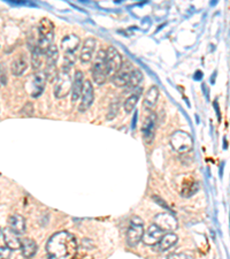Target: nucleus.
I'll return each instance as SVG.
<instances>
[{
    "label": "nucleus",
    "mask_w": 230,
    "mask_h": 259,
    "mask_svg": "<svg viewBox=\"0 0 230 259\" xmlns=\"http://www.w3.org/2000/svg\"><path fill=\"white\" fill-rule=\"evenodd\" d=\"M78 251L77 240L72 233H54L46 243L48 259H75Z\"/></svg>",
    "instance_id": "nucleus-1"
},
{
    "label": "nucleus",
    "mask_w": 230,
    "mask_h": 259,
    "mask_svg": "<svg viewBox=\"0 0 230 259\" xmlns=\"http://www.w3.org/2000/svg\"><path fill=\"white\" fill-rule=\"evenodd\" d=\"M79 44H81V39L75 33H70V35H67L62 38L60 45V50L62 52V56H64V64H62V67L70 68L75 64V61L77 59Z\"/></svg>",
    "instance_id": "nucleus-2"
},
{
    "label": "nucleus",
    "mask_w": 230,
    "mask_h": 259,
    "mask_svg": "<svg viewBox=\"0 0 230 259\" xmlns=\"http://www.w3.org/2000/svg\"><path fill=\"white\" fill-rule=\"evenodd\" d=\"M38 38H37V48L41 54H45L50 47L53 45L54 40V26L51 21L43 19L38 24Z\"/></svg>",
    "instance_id": "nucleus-3"
},
{
    "label": "nucleus",
    "mask_w": 230,
    "mask_h": 259,
    "mask_svg": "<svg viewBox=\"0 0 230 259\" xmlns=\"http://www.w3.org/2000/svg\"><path fill=\"white\" fill-rule=\"evenodd\" d=\"M92 80L98 85L105 84L107 81V77L110 76L108 75V70L106 67V50L100 49L97 52V56H96V59L92 64Z\"/></svg>",
    "instance_id": "nucleus-4"
},
{
    "label": "nucleus",
    "mask_w": 230,
    "mask_h": 259,
    "mask_svg": "<svg viewBox=\"0 0 230 259\" xmlns=\"http://www.w3.org/2000/svg\"><path fill=\"white\" fill-rule=\"evenodd\" d=\"M72 84L73 80L72 76H70V68L61 67V70L58 72L56 83H54V96H56V98H66L72 91Z\"/></svg>",
    "instance_id": "nucleus-5"
},
{
    "label": "nucleus",
    "mask_w": 230,
    "mask_h": 259,
    "mask_svg": "<svg viewBox=\"0 0 230 259\" xmlns=\"http://www.w3.org/2000/svg\"><path fill=\"white\" fill-rule=\"evenodd\" d=\"M144 234V221L140 217H132L127 231V244L130 248H135L142 241Z\"/></svg>",
    "instance_id": "nucleus-6"
},
{
    "label": "nucleus",
    "mask_w": 230,
    "mask_h": 259,
    "mask_svg": "<svg viewBox=\"0 0 230 259\" xmlns=\"http://www.w3.org/2000/svg\"><path fill=\"white\" fill-rule=\"evenodd\" d=\"M170 145L175 151L183 154L191 151L192 146H194V141L188 133L177 131L170 136Z\"/></svg>",
    "instance_id": "nucleus-7"
},
{
    "label": "nucleus",
    "mask_w": 230,
    "mask_h": 259,
    "mask_svg": "<svg viewBox=\"0 0 230 259\" xmlns=\"http://www.w3.org/2000/svg\"><path fill=\"white\" fill-rule=\"evenodd\" d=\"M45 59H46V66L44 69L46 80L48 81H54L58 75V68L57 64L59 60V50L56 45L50 47L48 51L45 52Z\"/></svg>",
    "instance_id": "nucleus-8"
},
{
    "label": "nucleus",
    "mask_w": 230,
    "mask_h": 259,
    "mask_svg": "<svg viewBox=\"0 0 230 259\" xmlns=\"http://www.w3.org/2000/svg\"><path fill=\"white\" fill-rule=\"evenodd\" d=\"M123 65V58L115 48L110 47L106 50V67L108 75H114L119 72Z\"/></svg>",
    "instance_id": "nucleus-9"
},
{
    "label": "nucleus",
    "mask_w": 230,
    "mask_h": 259,
    "mask_svg": "<svg viewBox=\"0 0 230 259\" xmlns=\"http://www.w3.org/2000/svg\"><path fill=\"white\" fill-rule=\"evenodd\" d=\"M154 225L165 233H173L178 227L177 220L173 214L167 212L159 213L154 217Z\"/></svg>",
    "instance_id": "nucleus-10"
},
{
    "label": "nucleus",
    "mask_w": 230,
    "mask_h": 259,
    "mask_svg": "<svg viewBox=\"0 0 230 259\" xmlns=\"http://www.w3.org/2000/svg\"><path fill=\"white\" fill-rule=\"evenodd\" d=\"M94 100H95L94 85H92V83L90 81H84L82 95H81V104H79L78 106V111L81 112V113H84V112H86L91 107Z\"/></svg>",
    "instance_id": "nucleus-11"
},
{
    "label": "nucleus",
    "mask_w": 230,
    "mask_h": 259,
    "mask_svg": "<svg viewBox=\"0 0 230 259\" xmlns=\"http://www.w3.org/2000/svg\"><path fill=\"white\" fill-rule=\"evenodd\" d=\"M164 234L165 232H162L160 228L156 226L154 224H152L150 225L146 231H144L142 241H143V243L146 245L156 246L159 243V241L161 240V237L164 236Z\"/></svg>",
    "instance_id": "nucleus-12"
},
{
    "label": "nucleus",
    "mask_w": 230,
    "mask_h": 259,
    "mask_svg": "<svg viewBox=\"0 0 230 259\" xmlns=\"http://www.w3.org/2000/svg\"><path fill=\"white\" fill-rule=\"evenodd\" d=\"M96 47H97V40L94 37H89V38L83 41L81 52H79V60H81L82 64H89L92 60V57H94L96 51Z\"/></svg>",
    "instance_id": "nucleus-13"
},
{
    "label": "nucleus",
    "mask_w": 230,
    "mask_h": 259,
    "mask_svg": "<svg viewBox=\"0 0 230 259\" xmlns=\"http://www.w3.org/2000/svg\"><path fill=\"white\" fill-rule=\"evenodd\" d=\"M132 69H133V67L129 64V62H127V64H123L119 72L113 75V77H112L113 84L118 88H124L125 85H127Z\"/></svg>",
    "instance_id": "nucleus-14"
},
{
    "label": "nucleus",
    "mask_w": 230,
    "mask_h": 259,
    "mask_svg": "<svg viewBox=\"0 0 230 259\" xmlns=\"http://www.w3.org/2000/svg\"><path fill=\"white\" fill-rule=\"evenodd\" d=\"M156 122L157 115L154 113H150L148 118L144 121L142 133H143V137L146 143H152L154 137V131H156Z\"/></svg>",
    "instance_id": "nucleus-15"
},
{
    "label": "nucleus",
    "mask_w": 230,
    "mask_h": 259,
    "mask_svg": "<svg viewBox=\"0 0 230 259\" xmlns=\"http://www.w3.org/2000/svg\"><path fill=\"white\" fill-rule=\"evenodd\" d=\"M8 228L18 235H22L26 233V219L19 213H14L8 218Z\"/></svg>",
    "instance_id": "nucleus-16"
},
{
    "label": "nucleus",
    "mask_w": 230,
    "mask_h": 259,
    "mask_svg": "<svg viewBox=\"0 0 230 259\" xmlns=\"http://www.w3.org/2000/svg\"><path fill=\"white\" fill-rule=\"evenodd\" d=\"M46 76L44 70H38V72H35V75L32 77V90H31V96L33 98L39 97V96L43 94L46 84Z\"/></svg>",
    "instance_id": "nucleus-17"
},
{
    "label": "nucleus",
    "mask_w": 230,
    "mask_h": 259,
    "mask_svg": "<svg viewBox=\"0 0 230 259\" xmlns=\"http://www.w3.org/2000/svg\"><path fill=\"white\" fill-rule=\"evenodd\" d=\"M83 84H84V75L81 72V70H77L74 75V80L72 84V102L76 103L77 100L81 98L82 90H83Z\"/></svg>",
    "instance_id": "nucleus-18"
},
{
    "label": "nucleus",
    "mask_w": 230,
    "mask_h": 259,
    "mask_svg": "<svg viewBox=\"0 0 230 259\" xmlns=\"http://www.w3.org/2000/svg\"><path fill=\"white\" fill-rule=\"evenodd\" d=\"M178 236L175 233H165L164 236L161 237V240L159 241V243L156 245L158 251L165 252L168 251L169 249L177 243Z\"/></svg>",
    "instance_id": "nucleus-19"
},
{
    "label": "nucleus",
    "mask_w": 230,
    "mask_h": 259,
    "mask_svg": "<svg viewBox=\"0 0 230 259\" xmlns=\"http://www.w3.org/2000/svg\"><path fill=\"white\" fill-rule=\"evenodd\" d=\"M3 236H4V242H5V246H7L8 249H11L12 251H13V250L15 251V250L20 249L21 239L19 237L18 234L12 232L10 228H6L5 231L3 232Z\"/></svg>",
    "instance_id": "nucleus-20"
},
{
    "label": "nucleus",
    "mask_w": 230,
    "mask_h": 259,
    "mask_svg": "<svg viewBox=\"0 0 230 259\" xmlns=\"http://www.w3.org/2000/svg\"><path fill=\"white\" fill-rule=\"evenodd\" d=\"M20 250L22 252V256L27 259L32 258L37 253L38 246H37L36 242L31 239H22L21 240Z\"/></svg>",
    "instance_id": "nucleus-21"
},
{
    "label": "nucleus",
    "mask_w": 230,
    "mask_h": 259,
    "mask_svg": "<svg viewBox=\"0 0 230 259\" xmlns=\"http://www.w3.org/2000/svg\"><path fill=\"white\" fill-rule=\"evenodd\" d=\"M159 99V89L157 85H152L150 89L146 91L143 105L146 110H152L156 106V104Z\"/></svg>",
    "instance_id": "nucleus-22"
},
{
    "label": "nucleus",
    "mask_w": 230,
    "mask_h": 259,
    "mask_svg": "<svg viewBox=\"0 0 230 259\" xmlns=\"http://www.w3.org/2000/svg\"><path fill=\"white\" fill-rule=\"evenodd\" d=\"M142 93H143V89H142V88H137V89L133 90L132 94L124 100L123 108H124L125 113H131V112L133 111V108L136 107L138 99H140Z\"/></svg>",
    "instance_id": "nucleus-23"
},
{
    "label": "nucleus",
    "mask_w": 230,
    "mask_h": 259,
    "mask_svg": "<svg viewBox=\"0 0 230 259\" xmlns=\"http://www.w3.org/2000/svg\"><path fill=\"white\" fill-rule=\"evenodd\" d=\"M142 81H143V73L141 72V69L133 68L130 74V77H129L127 85L124 87V90L127 91V93H129V91H133L135 89H137V87L141 84Z\"/></svg>",
    "instance_id": "nucleus-24"
},
{
    "label": "nucleus",
    "mask_w": 230,
    "mask_h": 259,
    "mask_svg": "<svg viewBox=\"0 0 230 259\" xmlns=\"http://www.w3.org/2000/svg\"><path fill=\"white\" fill-rule=\"evenodd\" d=\"M28 68V62L26 58L23 56H20L12 62V74L14 76H21Z\"/></svg>",
    "instance_id": "nucleus-25"
},
{
    "label": "nucleus",
    "mask_w": 230,
    "mask_h": 259,
    "mask_svg": "<svg viewBox=\"0 0 230 259\" xmlns=\"http://www.w3.org/2000/svg\"><path fill=\"white\" fill-rule=\"evenodd\" d=\"M41 57H43V54H41L38 48H37V45L31 48V64H32V68L35 69V72H38V70H40Z\"/></svg>",
    "instance_id": "nucleus-26"
},
{
    "label": "nucleus",
    "mask_w": 230,
    "mask_h": 259,
    "mask_svg": "<svg viewBox=\"0 0 230 259\" xmlns=\"http://www.w3.org/2000/svg\"><path fill=\"white\" fill-rule=\"evenodd\" d=\"M119 107H120L119 102H113L111 104L110 111H108L106 119L107 120H113V119H114L115 116H116V114H118V112H119Z\"/></svg>",
    "instance_id": "nucleus-27"
},
{
    "label": "nucleus",
    "mask_w": 230,
    "mask_h": 259,
    "mask_svg": "<svg viewBox=\"0 0 230 259\" xmlns=\"http://www.w3.org/2000/svg\"><path fill=\"white\" fill-rule=\"evenodd\" d=\"M12 257V250L7 246H0V259H10Z\"/></svg>",
    "instance_id": "nucleus-28"
},
{
    "label": "nucleus",
    "mask_w": 230,
    "mask_h": 259,
    "mask_svg": "<svg viewBox=\"0 0 230 259\" xmlns=\"http://www.w3.org/2000/svg\"><path fill=\"white\" fill-rule=\"evenodd\" d=\"M168 259H192L191 256H189L188 253H173L170 254V256L168 257Z\"/></svg>",
    "instance_id": "nucleus-29"
},
{
    "label": "nucleus",
    "mask_w": 230,
    "mask_h": 259,
    "mask_svg": "<svg viewBox=\"0 0 230 259\" xmlns=\"http://www.w3.org/2000/svg\"><path fill=\"white\" fill-rule=\"evenodd\" d=\"M5 84H6V74L4 73L2 67H0V87H3Z\"/></svg>",
    "instance_id": "nucleus-30"
},
{
    "label": "nucleus",
    "mask_w": 230,
    "mask_h": 259,
    "mask_svg": "<svg viewBox=\"0 0 230 259\" xmlns=\"http://www.w3.org/2000/svg\"><path fill=\"white\" fill-rule=\"evenodd\" d=\"M2 234H3V231H2V228H0V235H2Z\"/></svg>",
    "instance_id": "nucleus-31"
}]
</instances>
